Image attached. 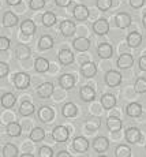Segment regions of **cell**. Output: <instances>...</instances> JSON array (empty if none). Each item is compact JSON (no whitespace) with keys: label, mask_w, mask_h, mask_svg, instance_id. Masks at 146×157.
Wrapping results in <instances>:
<instances>
[{"label":"cell","mask_w":146,"mask_h":157,"mask_svg":"<svg viewBox=\"0 0 146 157\" xmlns=\"http://www.w3.org/2000/svg\"><path fill=\"white\" fill-rule=\"evenodd\" d=\"M38 117H40L41 122L48 123L51 120H53L55 117V111L48 105H42V107L38 109Z\"/></svg>","instance_id":"obj_5"},{"label":"cell","mask_w":146,"mask_h":157,"mask_svg":"<svg viewBox=\"0 0 146 157\" xmlns=\"http://www.w3.org/2000/svg\"><path fill=\"white\" fill-rule=\"evenodd\" d=\"M142 140V132L136 127H129L126 130V141L129 144H138Z\"/></svg>","instance_id":"obj_4"},{"label":"cell","mask_w":146,"mask_h":157,"mask_svg":"<svg viewBox=\"0 0 146 157\" xmlns=\"http://www.w3.org/2000/svg\"><path fill=\"white\" fill-rule=\"evenodd\" d=\"M3 156L4 157H15L18 156V147L13 144H7L3 147Z\"/></svg>","instance_id":"obj_35"},{"label":"cell","mask_w":146,"mask_h":157,"mask_svg":"<svg viewBox=\"0 0 146 157\" xmlns=\"http://www.w3.org/2000/svg\"><path fill=\"white\" fill-rule=\"evenodd\" d=\"M101 104L105 109H112V108L116 105V97L113 94H109V93H105L101 97Z\"/></svg>","instance_id":"obj_26"},{"label":"cell","mask_w":146,"mask_h":157,"mask_svg":"<svg viewBox=\"0 0 146 157\" xmlns=\"http://www.w3.org/2000/svg\"><path fill=\"white\" fill-rule=\"evenodd\" d=\"M14 83L17 86V89H19V90L27 89L30 85V77L26 72H18L14 77Z\"/></svg>","instance_id":"obj_3"},{"label":"cell","mask_w":146,"mask_h":157,"mask_svg":"<svg viewBox=\"0 0 146 157\" xmlns=\"http://www.w3.org/2000/svg\"><path fill=\"white\" fill-rule=\"evenodd\" d=\"M129 3H130V6H131V7L139 8V7H142V6H144L145 0H129Z\"/></svg>","instance_id":"obj_43"},{"label":"cell","mask_w":146,"mask_h":157,"mask_svg":"<svg viewBox=\"0 0 146 157\" xmlns=\"http://www.w3.org/2000/svg\"><path fill=\"white\" fill-rule=\"evenodd\" d=\"M133 63H134L133 55H130V53H123V55H120L119 59H117V67L119 68H129L133 66Z\"/></svg>","instance_id":"obj_20"},{"label":"cell","mask_w":146,"mask_h":157,"mask_svg":"<svg viewBox=\"0 0 146 157\" xmlns=\"http://www.w3.org/2000/svg\"><path fill=\"white\" fill-rule=\"evenodd\" d=\"M72 147H74V150H77V152L83 153L89 149V141L85 137H77L74 140V142H72Z\"/></svg>","instance_id":"obj_14"},{"label":"cell","mask_w":146,"mask_h":157,"mask_svg":"<svg viewBox=\"0 0 146 157\" xmlns=\"http://www.w3.org/2000/svg\"><path fill=\"white\" fill-rule=\"evenodd\" d=\"M93 147L96 152L98 153H104L106 152V149L109 147V141L106 140L105 137H97L96 140L93 141Z\"/></svg>","instance_id":"obj_13"},{"label":"cell","mask_w":146,"mask_h":157,"mask_svg":"<svg viewBox=\"0 0 146 157\" xmlns=\"http://www.w3.org/2000/svg\"><path fill=\"white\" fill-rule=\"evenodd\" d=\"M142 22H144V26L146 28V14L144 15V19H142Z\"/></svg>","instance_id":"obj_48"},{"label":"cell","mask_w":146,"mask_h":157,"mask_svg":"<svg viewBox=\"0 0 146 157\" xmlns=\"http://www.w3.org/2000/svg\"><path fill=\"white\" fill-rule=\"evenodd\" d=\"M75 29H77L75 23L70 19H64L62 23H60V32H62V34L64 36V37L72 36L75 33Z\"/></svg>","instance_id":"obj_8"},{"label":"cell","mask_w":146,"mask_h":157,"mask_svg":"<svg viewBox=\"0 0 146 157\" xmlns=\"http://www.w3.org/2000/svg\"><path fill=\"white\" fill-rule=\"evenodd\" d=\"M93 30L97 36H104L109 32V23L106 19H97L93 23Z\"/></svg>","instance_id":"obj_6"},{"label":"cell","mask_w":146,"mask_h":157,"mask_svg":"<svg viewBox=\"0 0 146 157\" xmlns=\"http://www.w3.org/2000/svg\"><path fill=\"white\" fill-rule=\"evenodd\" d=\"M57 56H59V62L63 66H68L71 63H74V55H72V52L70 49H62Z\"/></svg>","instance_id":"obj_18"},{"label":"cell","mask_w":146,"mask_h":157,"mask_svg":"<svg viewBox=\"0 0 146 157\" xmlns=\"http://www.w3.org/2000/svg\"><path fill=\"white\" fill-rule=\"evenodd\" d=\"M115 156L116 157H130L131 156V149L127 145H119L115 150Z\"/></svg>","instance_id":"obj_36"},{"label":"cell","mask_w":146,"mask_h":157,"mask_svg":"<svg viewBox=\"0 0 146 157\" xmlns=\"http://www.w3.org/2000/svg\"><path fill=\"white\" fill-rule=\"evenodd\" d=\"M53 47V38L51 36H42L38 41V48L42 51H47V49H51Z\"/></svg>","instance_id":"obj_32"},{"label":"cell","mask_w":146,"mask_h":157,"mask_svg":"<svg viewBox=\"0 0 146 157\" xmlns=\"http://www.w3.org/2000/svg\"><path fill=\"white\" fill-rule=\"evenodd\" d=\"M70 137V131L68 128L64 126H56L52 130V138L56 142H66Z\"/></svg>","instance_id":"obj_1"},{"label":"cell","mask_w":146,"mask_h":157,"mask_svg":"<svg viewBox=\"0 0 146 157\" xmlns=\"http://www.w3.org/2000/svg\"><path fill=\"white\" fill-rule=\"evenodd\" d=\"M96 6L98 10L101 11H106L112 7V0H97L96 2Z\"/></svg>","instance_id":"obj_38"},{"label":"cell","mask_w":146,"mask_h":157,"mask_svg":"<svg viewBox=\"0 0 146 157\" xmlns=\"http://www.w3.org/2000/svg\"><path fill=\"white\" fill-rule=\"evenodd\" d=\"M21 132H22V127H21L19 123H17V122L8 123V126H7V134L10 135V137H19Z\"/></svg>","instance_id":"obj_30"},{"label":"cell","mask_w":146,"mask_h":157,"mask_svg":"<svg viewBox=\"0 0 146 157\" xmlns=\"http://www.w3.org/2000/svg\"><path fill=\"white\" fill-rule=\"evenodd\" d=\"M29 4L32 10H41L45 6V0H30Z\"/></svg>","instance_id":"obj_40"},{"label":"cell","mask_w":146,"mask_h":157,"mask_svg":"<svg viewBox=\"0 0 146 157\" xmlns=\"http://www.w3.org/2000/svg\"><path fill=\"white\" fill-rule=\"evenodd\" d=\"M15 101H17V98H15V96L13 93H4L2 96V105L4 108H13Z\"/></svg>","instance_id":"obj_33"},{"label":"cell","mask_w":146,"mask_h":157,"mask_svg":"<svg viewBox=\"0 0 146 157\" xmlns=\"http://www.w3.org/2000/svg\"><path fill=\"white\" fill-rule=\"evenodd\" d=\"M134 89H135L136 93H146V79L145 78H138L135 81V85H134Z\"/></svg>","instance_id":"obj_37"},{"label":"cell","mask_w":146,"mask_h":157,"mask_svg":"<svg viewBox=\"0 0 146 157\" xmlns=\"http://www.w3.org/2000/svg\"><path fill=\"white\" fill-rule=\"evenodd\" d=\"M8 74V64L4 62H0V78H4Z\"/></svg>","instance_id":"obj_42"},{"label":"cell","mask_w":146,"mask_h":157,"mask_svg":"<svg viewBox=\"0 0 146 157\" xmlns=\"http://www.w3.org/2000/svg\"><path fill=\"white\" fill-rule=\"evenodd\" d=\"M104 81H105L106 85L111 86V87L119 86L121 83V74L120 72H117V71H115V70H111V71H108L105 74Z\"/></svg>","instance_id":"obj_2"},{"label":"cell","mask_w":146,"mask_h":157,"mask_svg":"<svg viewBox=\"0 0 146 157\" xmlns=\"http://www.w3.org/2000/svg\"><path fill=\"white\" fill-rule=\"evenodd\" d=\"M142 43V34L138 32H131L127 36V44L131 48H136L139 47V44Z\"/></svg>","instance_id":"obj_23"},{"label":"cell","mask_w":146,"mask_h":157,"mask_svg":"<svg viewBox=\"0 0 146 157\" xmlns=\"http://www.w3.org/2000/svg\"><path fill=\"white\" fill-rule=\"evenodd\" d=\"M138 64H139V68H141L142 71H146V56L139 57V62H138Z\"/></svg>","instance_id":"obj_45"},{"label":"cell","mask_w":146,"mask_h":157,"mask_svg":"<svg viewBox=\"0 0 146 157\" xmlns=\"http://www.w3.org/2000/svg\"><path fill=\"white\" fill-rule=\"evenodd\" d=\"M81 74L85 78H93L97 74V67L92 62H86L81 66Z\"/></svg>","instance_id":"obj_10"},{"label":"cell","mask_w":146,"mask_h":157,"mask_svg":"<svg viewBox=\"0 0 146 157\" xmlns=\"http://www.w3.org/2000/svg\"><path fill=\"white\" fill-rule=\"evenodd\" d=\"M44 138H45V131L41 127H34L32 130V132H30V140L33 142H40Z\"/></svg>","instance_id":"obj_31"},{"label":"cell","mask_w":146,"mask_h":157,"mask_svg":"<svg viewBox=\"0 0 146 157\" xmlns=\"http://www.w3.org/2000/svg\"><path fill=\"white\" fill-rule=\"evenodd\" d=\"M17 23H18V17L14 13L8 11V13L4 14V17H3V25H4L6 28H13Z\"/></svg>","instance_id":"obj_28"},{"label":"cell","mask_w":146,"mask_h":157,"mask_svg":"<svg viewBox=\"0 0 146 157\" xmlns=\"http://www.w3.org/2000/svg\"><path fill=\"white\" fill-rule=\"evenodd\" d=\"M59 85L66 90H70L72 89L75 85V78L72 77L71 74H63L62 77L59 78Z\"/></svg>","instance_id":"obj_16"},{"label":"cell","mask_w":146,"mask_h":157,"mask_svg":"<svg viewBox=\"0 0 146 157\" xmlns=\"http://www.w3.org/2000/svg\"><path fill=\"white\" fill-rule=\"evenodd\" d=\"M21 32L25 36H33L36 33V25L32 19H25L21 23Z\"/></svg>","instance_id":"obj_17"},{"label":"cell","mask_w":146,"mask_h":157,"mask_svg":"<svg viewBox=\"0 0 146 157\" xmlns=\"http://www.w3.org/2000/svg\"><path fill=\"white\" fill-rule=\"evenodd\" d=\"M21 2H22V0H7V3L10 6H18Z\"/></svg>","instance_id":"obj_47"},{"label":"cell","mask_w":146,"mask_h":157,"mask_svg":"<svg viewBox=\"0 0 146 157\" xmlns=\"http://www.w3.org/2000/svg\"><path fill=\"white\" fill-rule=\"evenodd\" d=\"M72 47L78 52H85V51H87L90 48V41L86 37H78L72 41Z\"/></svg>","instance_id":"obj_11"},{"label":"cell","mask_w":146,"mask_h":157,"mask_svg":"<svg viewBox=\"0 0 146 157\" xmlns=\"http://www.w3.org/2000/svg\"><path fill=\"white\" fill-rule=\"evenodd\" d=\"M34 68L37 72H47L49 70V62L45 57H37L34 62Z\"/></svg>","instance_id":"obj_27"},{"label":"cell","mask_w":146,"mask_h":157,"mask_svg":"<svg viewBox=\"0 0 146 157\" xmlns=\"http://www.w3.org/2000/svg\"><path fill=\"white\" fill-rule=\"evenodd\" d=\"M97 53H98L100 57H102V59H109L112 55H113V48H112L111 44H100L98 47H97Z\"/></svg>","instance_id":"obj_15"},{"label":"cell","mask_w":146,"mask_h":157,"mask_svg":"<svg viewBox=\"0 0 146 157\" xmlns=\"http://www.w3.org/2000/svg\"><path fill=\"white\" fill-rule=\"evenodd\" d=\"M115 22H116V26L120 29H126L131 25V17L126 13H119L115 18Z\"/></svg>","instance_id":"obj_12"},{"label":"cell","mask_w":146,"mask_h":157,"mask_svg":"<svg viewBox=\"0 0 146 157\" xmlns=\"http://www.w3.org/2000/svg\"><path fill=\"white\" fill-rule=\"evenodd\" d=\"M72 15L77 21H86L89 18V8L83 4H78L72 10Z\"/></svg>","instance_id":"obj_7"},{"label":"cell","mask_w":146,"mask_h":157,"mask_svg":"<svg viewBox=\"0 0 146 157\" xmlns=\"http://www.w3.org/2000/svg\"><path fill=\"white\" fill-rule=\"evenodd\" d=\"M121 126H123V123H121V120L119 119V117L109 116L108 119H106V127L109 128V131H112V132L119 131V130L121 128Z\"/></svg>","instance_id":"obj_22"},{"label":"cell","mask_w":146,"mask_h":157,"mask_svg":"<svg viewBox=\"0 0 146 157\" xmlns=\"http://www.w3.org/2000/svg\"><path fill=\"white\" fill-rule=\"evenodd\" d=\"M78 113V108L74 102H67L62 108V115L64 117H74Z\"/></svg>","instance_id":"obj_24"},{"label":"cell","mask_w":146,"mask_h":157,"mask_svg":"<svg viewBox=\"0 0 146 157\" xmlns=\"http://www.w3.org/2000/svg\"><path fill=\"white\" fill-rule=\"evenodd\" d=\"M38 156L40 157H52L53 156V150L49 146H42L38 150Z\"/></svg>","instance_id":"obj_39"},{"label":"cell","mask_w":146,"mask_h":157,"mask_svg":"<svg viewBox=\"0 0 146 157\" xmlns=\"http://www.w3.org/2000/svg\"><path fill=\"white\" fill-rule=\"evenodd\" d=\"M15 56L18 60H26L30 56V48L25 44H21L15 48Z\"/></svg>","instance_id":"obj_21"},{"label":"cell","mask_w":146,"mask_h":157,"mask_svg":"<svg viewBox=\"0 0 146 157\" xmlns=\"http://www.w3.org/2000/svg\"><path fill=\"white\" fill-rule=\"evenodd\" d=\"M126 113L129 115L130 117L141 116V113H142L141 104H138V102H131V104H129V105H127V108H126Z\"/></svg>","instance_id":"obj_25"},{"label":"cell","mask_w":146,"mask_h":157,"mask_svg":"<svg viewBox=\"0 0 146 157\" xmlns=\"http://www.w3.org/2000/svg\"><path fill=\"white\" fill-rule=\"evenodd\" d=\"M22 157H33V155H22Z\"/></svg>","instance_id":"obj_49"},{"label":"cell","mask_w":146,"mask_h":157,"mask_svg":"<svg viewBox=\"0 0 146 157\" xmlns=\"http://www.w3.org/2000/svg\"><path fill=\"white\" fill-rule=\"evenodd\" d=\"M53 90H55L53 83H51V82H44V83H41V85L38 86L37 93H38V96H40V97L48 98V97H51V96L53 94Z\"/></svg>","instance_id":"obj_9"},{"label":"cell","mask_w":146,"mask_h":157,"mask_svg":"<svg viewBox=\"0 0 146 157\" xmlns=\"http://www.w3.org/2000/svg\"><path fill=\"white\" fill-rule=\"evenodd\" d=\"M56 23V15H55L52 11H47L44 15H42V25L47 26V28H51Z\"/></svg>","instance_id":"obj_34"},{"label":"cell","mask_w":146,"mask_h":157,"mask_svg":"<svg viewBox=\"0 0 146 157\" xmlns=\"http://www.w3.org/2000/svg\"><path fill=\"white\" fill-rule=\"evenodd\" d=\"M72 0H55V3H56L59 7H68L70 4H71Z\"/></svg>","instance_id":"obj_44"},{"label":"cell","mask_w":146,"mask_h":157,"mask_svg":"<svg viewBox=\"0 0 146 157\" xmlns=\"http://www.w3.org/2000/svg\"><path fill=\"white\" fill-rule=\"evenodd\" d=\"M56 156L57 157H71V155H70L68 152H66V150H62V152H59Z\"/></svg>","instance_id":"obj_46"},{"label":"cell","mask_w":146,"mask_h":157,"mask_svg":"<svg viewBox=\"0 0 146 157\" xmlns=\"http://www.w3.org/2000/svg\"><path fill=\"white\" fill-rule=\"evenodd\" d=\"M34 109H36L34 105L30 101H23L19 107V113L22 115V116H30V115L34 113Z\"/></svg>","instance_id":"obj_29"},{"label":"cell","mask_w":146,"mask_h":157,"mask_svg":"<svg viewBox=\"0 0 146 157\" xmlns=\"http://www.w3.org/2000/svg\"><path fill=\"white\" fill-rule=\"evenodd\" d=\"M10 44H11V41H10V38H7V37H0V51H7L8 48H10Z\"/></svg>","instance_id":"obj_41"},{"label":"cell","mask_w":146,"mask_h":157,"mask_svg":"<svg viewBox=\"0 0 146 157\" xmlns=\"http://www.w3.org/2000/svg\"><path fill=\"white\" fill-rule=\"evenodd\" d=\"M79 97L83 101H92L96 97V92L92 86H82L79 90Z\"/></svg>","instance_id":"obj_19"}]
</instances>
